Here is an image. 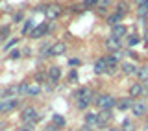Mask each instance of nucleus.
<instances>
[{
	"label": "nucleus",
	"instance_id": "nucleus-12",
	"mask_svg": "<svg viewBox=\"0 0 148 131\" xmlns=\"http://www.w3.org/2000/svg\"><path fill=\"white\" fill-rule=\"evenodd\" d=\"M132 111H133V116H145L146 115V104H143V102H135V104L132 105Z\"/></svg>",
	"mask_w": 148,
	"mask_h": 131
},
{
	"label": "nucleus",
	"instance_id": "nucleus-4",
	"mask_svg": "<svg viewBox=\"0 0 148 131\" xmlns=\"http://www.w3.org/2000/svg\"><path fill=\"white\" fill-rule=\"evenodd\" d=\"M92 96H95L92 89H89V87H80L76 92H74V102H76V100H87V102H92Z\"/></svg>",
	"mask_w": 148,
	"mask_h": 131
},
{
	"label": "nucleus",
	"instance_id": "nucleus-27",
	"mask_svg": "<svg viewBox=\"0 0 148 131\" xmlns=\"http://www.w3.org/2000/svg\"><path fill=\"white\" fill-rule=\"evenodd\" d=\"M91 105V102H87V100H76V107H78V109H87V107H89Z\"/></svg>",
	"mask_w": 148,
	"mask_h": 131
},
{
	"label": "nucleus",
	"instance_id": "nucleus-44",
	"mask_svg": "<svg viewBox=\"0 0 148 131\" xmlns=\"http://www.w3.org/2000/svg\"><path fill=\"white\" fill-rule=\"evenodd\" d=\"M146 131H148V126H146Z\"/></svg>",
	"mask_w": 148,
	"mask_h": 131
},
{
	"label": "nucleus",
	"instance_id": "nucleus-32",
	"mask_svg": "<svg viewBox=\"0 0 148 131\" xmlns=\"http://www.w3.org/2000/svg\"><path fill=\"white\" fill-rule=\"evenodd\" d=\"M17 43H18V39H17V37H15V39H9L8 43H6V46H4V48H6V50H9V48H11V46H15Z\"/></svg>",
	"mask_w": 148,
	"mask_h": 131
},
{
	"label": "nucleus",
	"instance_id": "nucleus-19",
	"mask_svg": "<svg viewBox=\"0 0 148 131\" xmlns=\"http://www.w3.org/2000/svg\"><path fill=\"white\" fill-rule=\"evenodd\" d=\"M85 124L91 126V128L92 126H98V115L96 113H87L85 115Z\"/></svg>",
	"mask_w": 148,
	"mask_h": 131
},
{
	"label": "nucleus",
	"instance_id": "nucleus-9",
	"mask_svg": "<svg viewBox=\"0 0 148 131\" xmlns=\"http://www.w3.org/2000/svg\"><path fill=\"white\" fill-rule=\"evenodd\" d=\"M111 118H113V113H111V111H100L98 113V126L100 128H106V126L111 122Z\"/></svg>",
	"mask_w": 148,
	"mask_h": 131
},
{
	"label": "nucleus",
	"instance_id": "nucleus-23",
	"mask_svg": "<svg viewBox=\"0 0 148 131\" xmlns=\"http://www.w3.org/2000/svg\"><path fill=\"white\" fill-rule=\"evenodd\" d=\"M126 44L130 46V48H133L135 44H139V35H137V33H132V35H128V39H126Z\"/></svg>",
	"mask_w": 148,
	"mask_h": 131
},
{
	"label": "nucleus",
	"instance_id": "nucleus-21",
	"mask_svg": "<svg viewBox=\"0 0 148 131\" xmlns=\"http://www.w3.org/2000/svg\"><path fill=\"white\" fill-rule=\"evenodd\" d=\"M137 78L141 81H148V65H145V67H141L137 70Z\"/></svg>",
	"mask_w": 148,
	"mask_h": 131
},
{
	"label": "nucleus",
	"instance_id": "nucleus-18",
	"mask_svg": "<svg viewBox=\"0 0 148 131\" xmlns=\"http://www.w3.org/2000/svg\"><path fill=\"white\" fill-rule=\"evenodd\" d=\"M37 24L34 20H32V18H28V20L24 22V26H22V35H30L32 31H34V28H35Z\"/></svg>",
	"mask_w": 148,
	"mask_h": 131
},
{
	"label": "nucleus",
	"instance_id": "nucleus-30",
	"mask_svg": "<svg viewBox=\"0 0 148 131\" xmlns=\"http://www.w3.org/2000/svg\"><path fill=\"white\" fill-rule=\"evenodd\" d=\"M17 131H34V124H22Z\"/></svg>",
	"mask_w": 148,
	"mask_h": 131
},
{
	"label": "nucleus",
	"instance_id": "nucleus-31",
	"mask_svg": "<svg viewBox=\"0 0 148 131\" xmlns=\"http://www.w3.org/2000/svg\"><path fill=\"white\" fill-rule=\"evenodd\" d=\"M109 4H111V0H98V8L102 9V11H104V9L109 6Z\"/></svg>",
	"mask_w": 148,
	"mask_h": 131
},
{
	"label": "nucleus",
	"instance_id": "nucleus-24",
	"mask_svg": "<svg viewBox=\"0 0 148 131\" xmlns=\"http://www.w3.org/2000/svg\"><path fill=\"white\" fill-rule=\"evenodd\" d=\"M46 79H48V72H46V70H41V72H37L35 74V83H43V81H46Z\"/></svg>",
	"mask_w": 148,
	"mask_h": 131
},
{
	"label": "nucleus",
	"instance_id": "nucleus-13",
	"mask_svg": "<svg viewBox=\"0 0 148 131\" xmlns=\"http://www.w3.org/2000/svg\"><path fill=\"white\" fill-rule=\"evenodd\" d=\"M145 91H146V89H145V85H143V83H133V85H130V96H132V98L141 96Z\"/></svg>",
	"mask_w": 148,
	"mask_h": 131
},
{
	"label": "nucleus",
	"instance_id": "nucleus-17",
	"mask_svg": "<svg viewBox=\"0 0 148 131\" xmlns=\"http://www.w3.org/2000/svg\"><path fill=\"white\" fill-rule=\"evenodd\" d=\"M41 85L39 83H30L28 85V92H26V96H37V94H41Z\"/></svg>",
	"mask_w": 148,
	"mask_h": 131
},
{
	"label": "nucleus",
	"instance_id": "nucleus-34",
	"mask_svg": "<svg viewBox=\"0 0 148 131\" xmlns=\"http://www.w3.org/2000/svg\"><path fill=\"white\" fill-rule=\"evenodd\" d=\"M122 128H124V131H132V122H130V120H124Z\"/></svg>",
	"mask_w": 148,
	"mask_h": 131
},
{
	"label": "nucleus",
	"instance_id": "nucleus-37",
	"mask_svg": "<svg viewBox=\"0 0 148 131\" xmlns=\"http://www.w3.org/2000/svg\"><path fill=\"white\" fill-rule=\"evenodd\" d=\"M69 78L76 81V79H78V72H76V70H71V76H69Z\"/></svg>",
	"mask_w": 148,
	"mask_h": 131
},
{
	"label": "nucleus",
	"instance_id": "nucleus-36",
	"mask_svg": "<svg viewBox=\"0 0 148 131\" xmlns=\"http://www.w3.org/2000/svg\"><path fill=\"white\" fill-rule=\"evenodd\" d=\"M69 65H71V67H78V65H80V59H71Z\"/></svg>",
	"mask_w": 148,
	"mask_h": 131
},
{
	"label": "nucleus",
	"instance_id": "nucleus-6",
	"mask_svg": "<svg viewBox=\"0 0 148 131\" xmlns=\"http://www.w3.org/2000/svg\"><path fill=\"white\" fill-rule=\"evenodd\" d=\"M61 11H63V8L59 6V4H50V6L45 8V15H46V18H50V20L58 18L61 15Z\"/></svg>",
	"mask_w": 148,
	"mask_h": 131
},
{
	"label": "nucleus",
	"instance_id": "nucleus-39",
	"mask_svg": "<svg viewBox=\"0 0 148 131\" xmlns=\"http://www.w3.org/2000/svg\"><path fill=\"white\" fill-rule=\"evenodd\" d=\"M137 6H145V4H148V0H135Z\"/></svg>",
	"mask_w": 148,
	"mask_h": 131
},
{
	"label": "nucleus",
	"instance_id": "nucleus-8",
	"mask_svg": "<svg viewBox=\"0 0 148 131\" xmlns=\"http://www.w3.org/2000/svg\"><path fill=\"white\" fill-rule=\"evenodd\" d=\"M65 50H67V44L59 41V43L52 44V48H50V57H58V55H63V54H65Z\"/></svg>",
	"mask_w": 148,
	"mask_h": 131
},
{
	"label": "nucleus",
	"instance_id": "nucleus-5",
	"mask_svg": "<svg viewBox=\"0 0 148 131\" xmlns=\"http://www.w3.org/2000/svg\"><path fill=\"white\" fill-rule=\"evenodd\" d=\"M50 31V24L48 22H41V24H37L34 28V31L30 33V39H41L43 35H46Z\"/></svg>",
	"mask_w": 148,
	"mask_h": 131
},
{
	"label": "nucleus",
	"instance_id": "nucleus-15",
	"mask_svg": "<svg viewBox=\"0 0 148 131\" xmlns=\"http://www.w3.org/2000/svg\"><path fill=\"white\" fill-rule=\"evenodd\" d=\"M120 68H122V72L126 74V76H132V74H137V67L133 63H130V61H122V65H120Z\"/></svg>",
	"mask_w": 148,
	"mask_h": 131
},
{
	"label": "nucleus",
	"instance_id": "nucleus-25",
	"mask_svg": "<svg viewBox=\"0 0 148 131\" xmlns=\"http://www.w3.org/2000/svg\"><path fill=\"white\" fill-rule=\"evenodd\" d=\"M120 20H122V17L119 15V13H113V15H109L108 17V22L111 26H117V24H120Z\"/></svg>",
	"mask_w": 148,
	"mask_h": 131
},
{
	"label": "nucleus",
	"instance_id": "nucleus-43",
	"mask_svg": "<svg viewBox=\"0 0 148 131\" xmlns=\"http://www.w3.org/2000/svg\"><path fill=\"white\" fill-rule=\"evenodd\" d=\"M145 89H146V91H148V85H146V87H145Z\"/></svg>",
	"mask_w": 148,
	"mask_h": 131
},
{
	"label": "nucleus",
	"instance_id": "nucleus-10",
	"mask_svg": "<svg viewBox=\"0 0 148 131\" xmlns=\"http://www.w3.org/2000/svg\"><path fill=\"white\" fill-rule=\"evenodd\" d=\"M126 33H128V30H126V26H124L122 22H120V24H117V26H111V35L117 37V39L126 37Z\"/></svg>",
	"mask_w": 148,
	"mask_h": 131
},
{
	"label": "nucleus",
	"instance_id": "nucleus-26",
	"mask_svg": "<svg viewBox=\"0 0 148 131\" xmlns=\"http://www.w3.org/2000/svg\"><path fill=\"white\" fill-rule=\"evenodd\" d=\"M9 31H11V28H9V26H0V41L6 39V37L9 35Z\"/></svg>",
	"mask_w": 148,
	"mask_h": 131
},
{
	"label": "nucleus",
	"instance_id": "nucleus-40",
	"mask_svg": "<svg viewBox=\"0 0 148 131\" xmlns=\"http://www.w3.org/2000/svg\"><path fill=\"white\" fill-rule=\"evenodd\" d=\"M82 131H92V128H91V126H87V124H83V128H82Z\"/></svg>",
	"mask_w": 148,
	"mask_h": 131
},
{
	"label": "nucleus",
	"instance_id": "nucleus-7",
	"mask_svg": "<svg viewBox=\"0 0 148 131\" xmlns=\"http://www.w3.org/2000/svg\"><path fill=\"white\" fill-rule=\"evenodd\" d=\"M106 48L113 50V52H119L120 48H122V39H117V37L111 35L108 41H106Z\"/></svg>",
	"mask_w": 148,
	"mask_h": 131
},
{
	"label": "nucleus",
	"instance_id": "nucleus-3",
	"mask_svg": "<svg viewBox=\"0 0 148 131\" xmlns=\"http://www.w3.org/2000/svg\"><path fill=\"white\" fill-rule=\"evenodd\" d=\"M18 107V100L15 98H0V113H9Z\"/></svg>",
	"mask_w": 148,
	"mask_h": 131
},
{
	"label": "nucleus",
	"instance_id": "nucleus-28",
	"mask_svg": "<svg viewBox=\"0 0 148 131\" xmlns=\"http://www.w3.org/2000/svg\"><path fill=\"white\" fill-rule=\"evenodd\" d=\"M137 15H139V17H146V15H148V4L137 8Z\"/></svg>",
	"mask_w": 148,
	"mask_h": 131
},
{
	"label": "nucleus",
	"instance_id": "nucleus-20",
	"mask_svg": "<svg viewBox=\"0 0 148 131\" xmlns=\"http://www.w3.org/2000/svg\"><path fill=\"white\" fill-rule=\"evenodd\" d=\"M52 124H56L58 128H63V126H65V116L59 115V113H54L52 115Z\"/></svg>",
	"mask_w": 148,
	"mask_h": 131
},
{
	"label": "nucleus",
	"instance_id": "nucleus-16",
	"mask_svg": "<svg viewBox=\"0 0 148 131\" xmlns=\"http://www.w3.org/2000/svg\"><path fill=\"white\" fill-rule=\"evenodd\" d=\"M132 105H133L132 98H120V100H117V107H119L120 111H126V109H130Z\"/></svg>",
	"mask_w": 148,
	"mask_h": 131
},
{
	"label": "nucleus",
	"instance_id": "nucleus-45",
	"mask_svg": "<svg viewBox=\"0 0 148 131\" xmlns=\"http://www.w3.org/2000/svg\"><path fill=\"white\" fill-rule=\"evenodd\" d=\"M146 126H148V120H146Z\"/></svg>",
	"mask_w": 148,
	"mask_h": 131
},
{
	"label": "nucleus",
	"instance_id": "nucleus-11",
	"mask_svg": "<svg viewBox=\"0 0 148 131\" xmlns=\"http://www.w3.org/2000/svg\"><path fill=\"white\" fill-rule=\"evenodd\" d=\"M46 72H48V81H52V83L59 81V78H61V68L56 67V65H54V67H50Z\"/></svg>",
	"mask_w": 148,
	"mask_h": 131
},
{
	"label": "nucleus",
	"instance_id": "nucleus-33",
	"mask_svg": "<svg viewBox=\"0 0 148 131\" xmlns=\"http://www.w3.org/2000/svg\"><path fill=\"white\" fill-rule=\"evenodd\" d=\"M43 131H59V128H58L56 124H48V126H46V128H45Z\"/></svg>",
	"mask_w": 148,
	"mask_h": 131
},
{
	"label": "nucleus",
	"instance_id": "nucleus-22",
	"mask_svg": "<svg viewBox=\"0 0 148 131\" xmlns=\"http://www.w3.org/2000/svg\"><path fill=\"white\" fill-rule=\"evenodd\" d=\"M128 8H130V6H128L126 2H119V4H117V11H115V13H119L120 17H124V15L128 13Z\"/></svg>",
	"mask_w": 148,
	"mask_h": 131
},
{
	"label": "nucleus",
	"instance_id": "nucleus-38",
	"mask_svg": "<svg viewBox=\"0 0 148 131\" xmlns=\"http://www.w3.org/2000/svg\"><path fill=\"white\" fill-rule=\"evenodd\" d=\"M21 18H22V13H17V15H13V20H15V22H18Z\"/></svg>",
	"mask_w": 148,
	"mask_h": 131
},
{
	"label": "nucleus",
	"instance_id": "nucleus-1",
	"mask_svg": "<svg viewBox=\"0 0 148 131\" xmlns=\"http://www.w3.org/2000/svg\"><path fill=\"white\" fill-rule=\"evenodd\" d=\"M95 105L98 107L100 111H111L113 107H117V100L111 94H100V96H96Z\"/></svg>",
	"mask_w": 148,
	"mask_h": 131
},
{
	"label": "nucleus",
	"instance_id": "nucleus-42",
	"mask_svg": "<svg viewBox=\"0 0 148 131\" xmlns=\"http://www.w3.org/2000/svg\"><path fill=\"white\" fill-rule=\"evenodd\" d=\"M145 41H146V43H148V30L145 31Z\"/></svg>",
	"mask_w": 148,
	"mask_h": 131
},
{
	"label": "nucleus",
	"instance_id": "nucleus-14",
	"mask_svg": "<svg viewBox=\"0 0 148 131\" xmlns=\"http://www.w3.org/2000/svg\"><path fill=\"white\" fill-rule=\"evenodd\" d=\"M108 63H106V57H100V59H96V63H95V72L96 74H106L108 72Z\"/></svg>",
	"mask_w": 148,
	"mask_h": 131
},
{
	"label": "nucleus",
	"instance_id": "nucleus-2",
	"mask_svg": "<svg viewBox=\"0 0 148 131\" xmlns=\"http://www.w3.org/2000/svg\"><path fill=\"white\" fill-rule=\"evenodd\" d=\"M21 120L22 124H35L39 120V113H37L35 107H24L21 113Z\"/></svg>",
	"mask_w": 148,
	"mask_h": 131
},
{
	"label": "nucleus",
	"instance_id": "nucleus-35",
	"mask_svg": "<svg viewBox=\"0 0 148 131\" xmlns=\"http://www.w3.org/2000/svg\"><path fill=\"white\" fill-rule=\"evenodd\" d=\"M92 4H98V0H83V6H92Z\"/></svg>",
	"mask_w": 148,
	"mask_h": 131
},
{
	"label": "nucleus",
	"instance_id": "nucleus-29",
	"mask_svg": "<svg viewBox=\"0 0 148 131\" xmlns=\"http://www.w3.org/2000/svg\"><path fill=\"white\" fill-rule=\"evenodd\" d=\"M22 57V52H21V50H11V52H9V59H21Z\"/></svg>",
	"mask_w": 148,
	"mask_h": 131
},
{
	"label": "nucleus",
	"instance_id": "nucleus-41",
	"mask_svg": "<svg viewBox=\"0 0 148 131\" xmlns=\"http://www.w3.org/2000/svg\"><path fill=\"white\" fill-rule=\"evenodd\" d=\"M106 131H124V129H120V128H108Z\"/></svg>",
	"mask_w": 148,
	"mask_h": 131
}]
</instances>
